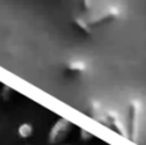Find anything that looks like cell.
<instances>
[{
  "label": "cell",
  "mask_w": 146,
  "mask_h": 145,
  "mask_svg": "<svg viewBox=\"0 0 146 145\" xmlns=\"http://www.w3.org/2000/svg\"><path fill=\"white\" fill-rule=\"evenodd\" d=\"M141 112V105L137 100H133L131 104V121H129V131H128V138L131 139L132 141L137 144L142 143V121L139 120L141 117L140 114Z\"/></svg>",
  "instance_id": "1"
},
{
  "label": "cell",
  "mask_w": 146,
  "mask_h": 145,
  "mask_svg": "<svg viewBox=\"0 0 146 145\" xmlns=\"http://www.w3.org/2000/svg\"><path fill=\"white\" fill-rule=\"evenodd\" d=\"M71 128H72V123L68 120L59 118L53 125L50 132H49V144L51 145L60 144L68 136V134L71 132Z\"/></svg>",
  "instance_id": "2"
},
{
  "label": "cell",
  "mask_w": 146,
  "mask_h": 145,
  "mask_svg": "<svg viewBox=\"0 0 146 145\" xmlns=\"http://www.w3.org/2000/svg\"><path fill=\"white\" fill-rule=\"evenodd\" d=\"M33 134V126L28 122H25L22 125H19L18 127V135H19L21 139H28L31 138Z\"/></svg>",
  "instance_id": "3"
},
{
  "label": "cell",
  "mask_w": 146,
  "mask_h": 145,
  "mask_svg": "<svg viewBox=\"0 0 146 145\" xmlns=\"http://www.w3.org/2000/svg\"><path fill=\"white\" fill-rule=\"evenodd\" d=\"M68 69L71 72H76V73H82V72L86 69V64L83 63V62L74 61V62H72V63H69Z\"/></svg>",
  "instance_id": "4"
},
{
  "label": "cell",
  "mask_w": 146,
  "mask_h": 145,
  "mask_svg": "<svg viewBox=\"0 0 146 145\" xmlns=\"http://www.w3.org/2000/svg\"><path fill=\"white\" fill-rule=\"evenodd\" d=\"M91 138H92V135H91L90 132H87V131H85V130H81V139H82V140H90Z\"/></svg>",
  "instance_id": "5"
}]
</instances>
